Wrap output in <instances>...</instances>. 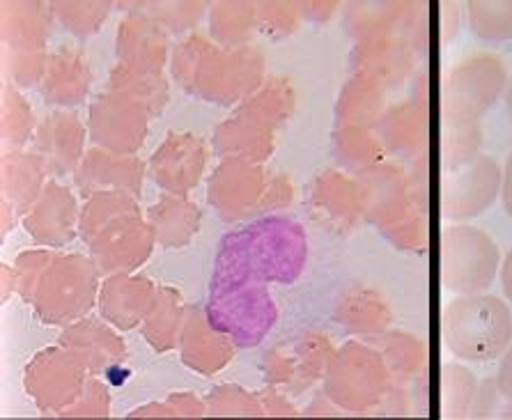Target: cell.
I'll return each instance as SVG.
<instances>
[{
    "instance_id": "cell-1",
    "label": "cell",
    "mask_w": 512,
    "mask_h": 420,
    "mask_svg": "<svg viewBox=\"0 0 512 420\" xmlns=\"http://www.w3.org/2000/svg\"><path fill=\"white\" fill-rule=\"evenodd\" d=\"M207 317L237 347H255L278 320L267 280L255 274L239 232L223 237L209 290Z\"/></svg>"
},
{
    "instance_id": "cell-2",
    "label": "cell",
    "mask_w": 512,
    "mask_h": 420,
    "mask_svg": "<svg viewBox=\"0 0 512 420\" xmlns=\"http://www.w3.org/2000/svg\"><path fill=\"white\" fill-rule=\"evenodd\" d=\"M441 340L460 361H499L512 345V310L487 292L455 297L441 313Z\"/></svg>"
},
{
    "instance_id": "cell-3",
    "label": "cell",
    "mask_w": 512,
    "mask_h": 420,
    "mask_svg": "<svg viewBox=\"0 0 512 420\" xmlns=\"http://www.w3.org/2000/svg\"><path fill=\"white\" fill-rule=\"evenodd\" d=\"M510 74L494 53H473L446 74L441 85V127L478 124L490 108L506 97Z\"/></svg>"
},
{
    "instance_id": "cell-4",
    "label": "cell",
    "mask_w": 512,
    "mask_h": 420,
    "mask_svg": "<svg viewBox=\"0 0 512 420\" xmlns=\"http://www.w3.org/2000/svg\"><path fill=\"white\" fill-rule=\"evenodd\" d=\"M391 379L389 365L375 345L349 340L333 354L324 375V395L338 409L363 414L384 402Z\"/></svg>"
},
{
    "instance_id": "cell-5",
    "label": "cell",
    "mask_w": 512,
    "mask_h": 420,
    "mask_svg": "<svg viewBox=\"0 0 512 420\" xmlns=\"http://www.w3.org/2000/svg\"><path fill=\"white\" fill-rule=\"evenodd\" d=\"M501 248L485 230L455 223L441 232L439 278L446 292L457 297L483 294L501 271Z\"/></svg>"
},
{
    "instance_id": "cell-6",
    "label": "cell",
    "mask_w": 512,
    "mask_h": 420,
    "mask_svg": "<svg viewBox=\"0 0 512 420\" xmlns=\"http://www.w3.org/2000/svg\"><path fill=\"white\" fill-rule=\"evenodd\" d=\"M99 267L85 255H56L37 285L33 308L44 324H74L95 306Z\"/></svg>"
},
{
    "instance_id": "cell-7",
    "label": "cell",
    "mask_w": 512,
    "mask_h": 420,
    "mask_svg": "<svg viewBox=\"0 0 512 420\" xmlns=\"http://www.w3.org/2000/svg\"><path fill=\"white\" fill-rule=\"evenodd\" d=\"M51 7L42 3L3 5V72L5 83L30 88L46 74L44 46Z\"/></svg>"
},
{
    "instance_id": "cell-8",
    "label": "cell",
    "mask_w": 512,
    "mask_h": 420,
    "mask_svg": "<svg viewBox=\"0 0 512 420\" xmlns=\"http://www.w3.org/2000/svg\"><path fill=\"white\" fill-rule=\"evenodd\" d=\"M255 274L267 283H292L304 271L308 241L297 221L285 216H269L239 230Z\"/></svg>"
},
{
    "instance_id": "cell-9",
    "label": "cell",
    "mask_w": 512,
    "mask_h": 420,
    "mask_svg": "<svg viewBox=\"0 0 512 420\" xmlns=\"http://www.w3.org/2000/svg\"><path fill=\"white\" fill-rule=\"evenodd\" d=\"M262 69H265V60L253 46L223 49V46L207 44L189 92H196L198 97L212 104H235L242 97L248 99L260 88Z\"/></svg>"
},
{
    "instance_id": "cell-10",
    "label": "cell",
    "mask_w": 512,
    "mask_h": 420,
    "mask_svg": "<svg viewBox=\"0 0 512 420\" xmlns=\"http://www.w3.org/2000/svg\"><path fill=\"white\" fill-rule=\"evenodd\" d=\"M503 168L492 157L473 159L469 166L441 177V216L451 223H464L485 214L501 198Z\"/></svg>"
},
{
    "instance_id": "cell-11",
    "label": "cell",
    "mask_w": 512,
    "mask_h": 420,
    "mask_svg": "<svg viewBox=\"0 0 512 420\" xmlns=\"http://www.w3.org/2000/svg\"><path fill=\"white\" fill-rule=\"evenodd\" d=\"M150 111L120 92H104L90 106V140L120 157H134L147 136Z\"/></svg>"
},
{
    "instance_id": "cell-12",
    "label": "cell",
    "mask_w": 512,
    "mask_h": 420,
    "mask_svg": "<svg viewBox=\"0 0 512 420\" xmlns=\"http://www.w3.org/2000/svg\"><path fill=\"white\" fill-rule=\"evenodd\" d=\"M88 370L65 347L44 349L26 368V391L40 411H62L81 398L88 384Z\"/></svg>"
},
{
    "instance_id": "cell-13",
    "label": "cell",
    "mask_w": 512,
    "mask_h": 420,
    "mask_svg": "<svg viewBox=\"0 0 512 420\" xmlns=\"http://www.w3.org/2000/svg\"><path fill=\"white\" fill-rule=\"evenodd\" d=\"M269 175L260 163L244 159H223L209 180V205L223 221H239L260 212L267 193Z\"/></svg>"
},
{
    "instance_id": "cell-14",
    "label": "cell",
    "mask_w": 512,
    "mask_h": 420,
    "mask_svg": "<svg viewBox=\"0 0 512 420\" xmlns=\"http://www.w3.org/2000/svg\"><path fill=\"white\" fill-rule=\"evenodd\" d=\"M356 186H359L363 216L375 223L382 235L416 212L405 173L389 163H375L361 170Z\"/></svg>"
},
{
    "instance_id": "cell-15",
    "label": "cell",
    "mask_w": 512,
    "mask_h": 420,
    "mask_svg": "<svg viewBox=\"0 0 512 420\" xmlns=\"http://www.w3.org/2000/svg\"><path fill=\"white\" fill-rule=\"evenodd\" d=\"M157 244L152 225L147 223L145 216H134L104 235L90 241V258L97 262L102 274H131V271L141 267L150 258L152 248Z\"/></svg>"
},
{
    "instance_id": "cell-16",
    "label": "cell",
    "mask_w": 512,
    "mask_h": 420,
    "mask_svg": "<svg viewBox=\"0 0 512 420\" xmlns=\"http://www.w3.org/2000/svg\"><path fill=\"white\" fill-rule=\"evenodd\" d=\"M85 127L79 115L56 111L37 124L33 136V152L40 157L46 175H74L83 163Z\"/></svg>"
},
{
    "instance_id": "cell-17",
    "label": "cell",
    "mask_w": 512,
    "mask_h": 420,
    "mask_svg": "<svg viewBox=\"0 0 512 420\" xmlns=\"http://www.w3.org/2000/svg\"><path fill=\"white\" fill-rule=\"evenodd\" d=\"M207 161L203 140L193 134H168L159 150L152 154L147 170L170 196H184L200 182Z\"/></svg>"
},
{
    "instance_id": "cell-18",
    "label": "cell",
    "mask_w": 512,
    "mask_h": 420,
    "mask_svg": "<svg viewBox=\"0 0 512 420\" xmlns=\"http://www.w3.org/2000/svg\"><path fill=\"white\" fill-rule=\"evenodd\" d=\"M79 221L81 214L72 191L58 182H46L40 200L23 216V228L35 244L60 248L74 239Z\"/></svg>"
},
{
    "instance_id": "cell-19",
    "label": "cell",
    "mask_w": 512,
    "mask_h": 420,
    "mask_svg": "<svg viewBox=\"0 0 512 420\" xmlns=\"http://www.w3.org/2000/svg\"><path fill=\"white\" fill-rule=\"evenodd\" d=\"M147 166L136 157H120L102 147H95L83 157V163L76 170V189L85 200L97 193L120 191L129 196L141 198L143 180Z\"/></svg>"
},
{
    "instance_id": "cell-20",
    "label": "cell",
    "mask_w": 512,
    "mask_h": 420,
    "mask_svg": "<svg viewBox=\"0 0 512 420\" xmlns=\"http://www.w3.org/2000/svg\"><path fill=\"white\" fill-rule=\"evenodd\" d=\"M235 347L237 345L230 340V336L209 322L207 310L198 306L186 308L180 336L184 365H189L191 370L200 372V375H214V372L223 370L232 361Z\"/></svg>"
},
{
    "instance_id": "cell-21",
    "label": "cell",
    "mask_w": 512,
    "mask_h": 420,
    "mask_svg": "<svg viewBox=\"0 0 512 420\" xmlns=\"http://www.w3.org/2000/svg\"><path fill=\"white\" fill-rule=\"evenodd\" d=\"M157 292L159 287H154L150 278L113 274L99 290V310L108 324L118 326L120 331H131L150 317Z\"/></svg>"
},
{
    "instance_id": "cell-22",
    "label": "cell",
    "mask_w": 512,
    "mask_h": 420,
    "mask_svg": "<svg viewBox=\"0 0 512 420\" xmlns=\"http://www.w3.org/2000/svg\"><path fill=\"white\" fill-rule=\"evenodd\" d=\"M60 347L79 361L90 375H104L127 359L124 342L106 324L92 317L69 324L60 333Z\"/></svg>"
},
{
    "instance_id": "cell-23",
    "label": "cell",
    "mask_w": 512,
    "mask_h": 420,
    "mask_svg": "<svg viewBox=\"0 0 512 420\" xmlns=\"http://www.w3.org/2000/svg\"><path fill=\"white\" fill-rule=\"evenodd\" d=\"M168 56L166 30L147 14L131 12L120 23L118 58L120 65L138 69V72L161 74Z\"/></svg>"
},
{
    "instance_id": "cell-24",
    "label": "cell",
    "mask_w": 512,
    "mask_h": 420,
    "mask_svg": "<svg viewBox=\"0 0 512 420\" xmlns=\"http://www.w3.org/2000/svg\"><path fill=\"white\" fill-rule=\"evenodd\" d=\"M214 147L223 159L262 163L269 159L274 147V127L246 113H235L228 122L216 127Z\"/></svg>"
},
{
    "instance_id": "cell-25",
    "label": "cell",
    "mask_w": 512,
    "mask_h": 420,
    "mask_svg": "<svg viewBox=\"0 0 512 420\" xmlns=\"http://www.w3.org/2000/svg\"><path fill=\"white\" fill-rule=\"evenodd\" d=\"M92 85V72L79 51L60 49L49 58L46 65L42 92L46 104L51 106H76L88 95Z\"/></svg>"
},
{
    "instance_id": "cell-26",
    "label": "cell",
    "mask_w": 512,
    "mask_h": 420,
    "mask_svg": "<svg viewBox=\"0 0 512 420\" xmlns=\"http://www.w3.org/2000/svg\"><path fill=\"white\" fill-rule=\"evenodd\" d=\"M46 170L35 152L3 154V202L26 216L46 186Z\"/></svg>"
},
{
    "instance_id": "cell-27",
    "label": "cell",
    "mask_w": 512,
    "mask_h": 420,
    "mask_svg": "<svg viewBox=\"0 0 512 420\" xmlns=\"http://www.w3.org/2000/svg\"><path fill=\"white\" fill-rule=\"evenodd\" d=\"M145 219L152 225L159 246L180 248L189 244L198 232L200 209L184 196L164 193L157 205L147 209Z\"/></svg>"
},
{
    "instance_id": "cell-28",
    "label": "cell",
    "mask_w": 512,
    "mask_h": 420,
    "mask_svg": "<svg viewBox=\"0 0 512 420\" xmlns=\"http://www.w3.org/2000/svg\"><path fill=\"white\" fill-rule=\"evenodd\" d=\"M336 320L345 331L356 333V336H379L389 329L391 310L375 290L368 287H354L352 292L345 294V299L338 303Z\"/></svg>"
},
{
    "instance_id": "cell-29",
    "label": "cell",
    "mask_w": 512,
    "mask_h": 420,
    "mask_svg": "<svg viewBox=\"0 0 512 420\" xmlns=\"http://www.w3.org/2000/svg\"><path fill=\"white\" fill-rule=\"evenodd\" d=\"M379 140H382L384 150L395 154H411L421 152V147L428 143V115L421 113L416 104H402L391 108L379 118Z\"/></svg>"
},
{
    "instance_id": "cell-30",
    "label": "cell",
    "mask_w": 512,
    "mask_h": 420,
    "mask_svg": "<svg viewBox=\"0 0 512 420\" xmlns=\"http://www.w3.org/2000/svg\"><path fill=\"white\" fill-rule=\"evenodd\" d=\"M313 205L331 223L343 225V228H352L356 219L363 216L359 186L340 173H327L317 180L313 191Z\"/></svg>"
},
{
    "instance_id": "cell-31",
    "label": "cell",
    "mask_w": 512,
    "mask_h": 420,
    "mask_svg": "<svg viewBox=\"0 0 512 420\" xmlns=\"http://www.w3.org/2000/svg\"><path fill=\"white\" fill-rule=\"evenodd\" d=\"M134 216H143L134 196L120 191L97 193V196L85 200L79 221V232L85 244H90L92 239L104 235L106 230L113 228V225L134 219Z\"/></svg>"
},
{
    "instance_id": "cell-32",
    "label": "cell",
    "mask_w": 512,
    "mask_h": 420,
    "mask_svg": "<svg viewBox=\"0 0 512 420\" xmlns=\"http://www.w3.org/2000/svg\"><path fill=\"white\" fill-rule=\"evenodd\" d=\"M186 310L182 306V297L175 287L161 285L157 292V303L152 313L143 322V336L157 352H170L180 345L182 326Z\"/></svg>"
},
{
    "instance_id": "cell-33",
    "label": "cell",
    "mask_w": 512,
    "mask_h": 420,
    "mask_svg": "<svg viewBox=\"0 0 512 420\" xmlns=\"http://www.w3.org/2000/svg\"><path fill=\"white\" fill-rule=\"evenodd\" d=\"M382 108V90L379 83L370 76H354L352 81L345 85L343 95L338 101V120L340 127H368L370 122H375Z\"/></svg>"
},
{
    "instance_id": "cell-34",
    "label": "cell",
    "mask_w": 512,
    "mask_h": 420,
    "mask_svg": "<svg viewBox=\"0 0 512 420\" xmlns=\"http://www.w3.org/2000/svg\"><path fill=\"white\" fill-rule=\"evenodd\" d=\"M370 345H375L382 352L391 377L398 381L416 377L425 363V356H428L423 342L405 331H384L379 336H372Z\"/></svg>"
},
{
    "instance_id": "cell-35",
    "label": "cell",
    "mask_w": 512,
    "mask_h": 420,
    "mask_svg": "<svg viewBox=\"0 0 512 420\" xmlns=\"http://www.w3.org/2000/svg\"><path fill=\"white\" fill-rule=\"evenodd\" d=\"M111 92H120L143 104L150 115H159L168 104V83L164 74L138 72V69L118 65L111 74Z\"/></svg>"
},
{
    "instance_id": "cell-36",
    "label": "cell",
    "mask_w": 512,
    "mask_h": 420,
    "mask_svg": "<svg viewBox=\"0 0 512 420\" xmlns=\"http://www.w3.org/2000/svg\"><path fill=\"white\" fill-rule=\"evenodd\" d=\"M354 60L359 62L361 74L370 79H391V76L405 72L409 67V56L405 44L393 42L384 35H372L363 42L354 53Z\"/></svg>"
},
{
    "instance_id": "cell-37",
    "label": "cell",
    "mask_w": 512,
    "mask_h": 420,
    "mask_svg": "<svg viewBox=\"0 0 512 420\" xmlns=\"http://www.w3.org/2000/svg\"><path fill=\"white\" fill-rule=\"evenodd\" d=\"M209 26H212V37L223 46V49L246 46V40L255 33V28H258L255 5L253 3L214 5L212 17H209Z\"/></svg>"
},
{
    "instance_id": "cell-38",
    "label": "cell",
    "mask_w": 512,
    "mask_h": 420,
    "mask_svg": "<svg viewBox=\"0 0 512 420\" xmlns=\"http://www.w3.org/2000/svg\"><path fill=\"white\" fill-rule=\"evenodd\" d=\"M333 154L347 168L366 170L382 161L384 145L368 127H340L333 134Z\"/></svg>"
},
{
    "instance_id": "cell-39",
    "label": "cell",
    "mask_w": 512,
    "mask_h": 420,
    "mask_svg": "<svg viewBox=\"0 0 512 420\" xmlns=\"http://www.w3.org/2000/svg\"><path fill=\"white\" fill-rule=\"evenodd\" d=\"M294 108V92L290 85L281 79H271L262 83L251 97L242 101V106L237 108V113H246L251 118L269 124V127H278L285 122L287 115Z\"/></svg>"
},
{
    "instance_id": "cell-40",
    "label": "cell",
    "mask_w": 512,
    "mask_h": 420,
    "mask_svg": "<svg viewBox=\"0 0 512 420\" xmlns=\"http://www.w3.org/2000/svg\"><path fill=\"white\" fill-rule=\"evenodd\" d=\"M478 381L460 363H444L441 368V411L446 418H464L473 411Z\"/></svg>"
},
{
    "instance_id": "cell-41",
    "label": "cell",
    "mask_w": 512,
    "mask_h": 420,
    "mask_svg": "<svg viewBox=\"0 0 512 420\" xmlns=\"http://www.w3.org/2000/svg\"><path fill=\"white\" fill-rule=\"evenodd\" d=\"M35 118L30 104L14 85H3V154L19 152L35 136Z\"/></svg>"
},
{
    "instance_id": "cell-42",
    "label": "cell",
    "mask_w": 512,
    "mask_h": 420,
    "mask_svg": "<svg viewBox=\"0 0 512 420\" xmlns=\"http://www.w3.org/2000/svg\"><path fill=\"white\" fill-rule=\"evenodd\" d=\"M473 35L485 42L512 40V0H471L467 5Z\"/></svg>"
},
{
    "instance_id": "cell-43",
    "label": "cell",
    "mask_w": 512,
    "mask_h": 420,
    "mask_svg": "<svg viewBox=\"0 0 512 420\" xmlns=\"http://www.w3.org/2000/svg\"><path fill=\"white\" fill-rule=\"evenodd\" d=\"M333 345L322 333H310V336L301 338L297 349H294L292 359L294 368H297V377H294V391H304L313 381L322 379L327 375L329 363L333 359Z\"/></svg>"
},
{
    "instance_id": "cell-44",
    "label": "cell",
    "mask_w": 512,
    "mask_h": 420,
    "mask_svg": "<svg viewBox=\"0 0 512 420\" xmlns=\"http://www.w3.org/2000/svg\"><path fill=\"white\" fill-rule=\"evenodd\" d=\"M483 145V127L478 124H460V127L441 129V168L453 173L480 157Z\"/></svg>"
},
{
    "instance_id": "cell-45",
    "label": "cell",
    "mask_w": 512,
    "mask_h": 420,
    "mask_svg": "<svg viewBox=\"0 0 512 420\" xmlns=\"http://www.w3.org/2000/svg\"><path fill=\"white\" fill-rule=\"evenodd\" d=\"M51 14L69 33L81 37L95 35L111 14V3H51Z\"/></svg>"
},
{
    "instance_id": "cell-46",
    "label": "cell",
    "mask_w": 512,
    "mask_h": 420,
    "mask_svg": "<svg viewBox=\"0 0 512 420\" xmlns=\"http://www.w3.org/2000/svg\"><path fill=\"white\" fill-rule=\"evenodd\" d=\"M207 414L212 416H267L260 395L244 391L242 386H219L207 395Z\"/></svg>"
},
{
    "instance_id": "cell-47",
    "label": "cell",
    "mask_w": 512,
    "mask_h": 420,
    "mask_svg": "<svg viewBox=\"0 0 512 420\" xmlns=\"http://www.w3.org/2000/svg\"><path fill=\"white\" fill-rule=\"evenodd\" d=\"M207 414V404L193 398V393H173L166 402H154L134 409L129 418H200Z\"/></svg>"
},
{
    "instance_id": "cell-48",
    "label": "cell",
    "mask_w": 512,
    "mask_h": 420,
    "mask_svg": "<svg viewBox=\"0 0 512 420\" xmlns=\"http://www.w3.org/2000/svg\"><path fill=\"white\" fill-rule=\"evenodd\" d=\"M147 7H150V17L161 28L173 30L175 35H184L196 28L205 10V5L200 3H152Z\"/></svg>"
},
{
    "instance_id": "cell-49",
    "label": "cell",
    "mask_w": 512,
    "mask_h": 420,
    "mask_svg": "<svg viewBox=\"0 0 512 420\" xmlns=\"http://www.w3.org/2000/svg\"><path fill=\"white\" fill-rule=\"evenodd\" d=\"M53 260H56V253L46 251V248H35V251H26L17 258L14 271H17L19 294L28 303H33L37 285H40L44 271L49 269V264Z\"/></svg>"
},
{
    "instance_id": "cell-50",
    "label": "cell",
    "mask_w": 512,
    "mask_h": 420,
    "mask_svg": "<svg viewBox=\"0 0 512 420\" xmlns=\"http://www.w3.org/2000/svg\"><path fill=\"white\" fill-rule=\"evenodd\" d=\"M62 418H106L111 416V395L102 381L90 377L85 391L72 407L58 414Z\"/></svg>"
},
{
    "instance_id": "cell-51",
    "label": "cell",
    "mask_w": 512,
    "mask_h": 420,
    "mask_svg": "<svg viewBox=\"0 0 512 420\" xmlns=\"http://www.w3.org/2000/svg\"><path fill=\"white\" fill-rule=\"evenodd\" d=\"M297 5L285 3H258L255 5V19L258 30L269 37H285L297 28Z\"/></svg>"
},
{
    "instance_id": "cell-52",
    "label": "cell",
    "mask_w": 512,
    "mask_h": 420,
    "mask_svg": "<svg viewBox=\"0 0 512 420\" xmlns=\"http://www.w3.org/2000/svg\"><path fill=\"white\" fill-rule=\"evenodd\" d=\"M260 400L267 416H297V409L285 400V395L276 393L274 386H269L265 393H260Z\"/></svg>"
},
{
    "instance_id": "cell-53",
    "label": "cell",
    "mask_w": 512,
    "mask_h": 420,
    "mask_svg": "<svg viewBox=\"0 0 512 420\" xmlns=\"http://www.w3.org/2000/svg\"><path fill=\"white\" fill-rule=\"evenodd\" d=\"M496 386H499L501 398H506L508 402H512V345L503 352V356L499 359V370H496Z\"/></svg>"
},
{
    "instance_id": "cell-54",
    "label": "cell",
    "mask_w": 512,
    "mask_h": 420,
    "mask_svg": "<svg viewBox=\"0 0 512 420\" xmlns=\"http://www.w3.org/2000/svg\"><path fill=\"white\" fill-rule=\"evenodd\" d=\"M501 202L506 214L512 216V152L508 154L506 166H503V184H501Z\"/></svg>"
},
{
    "instance_id": "cell-55",
    "label": "cell",
    "mask_w": 512,
    "mask_h": 420,
    "mask_svg": "<svg viewBox=\"0 0 512 420\" xmlns=\"http://www.w3.org/2000/svg\"><path fill=\"white\" fill-rule=\"evenodd\" d=\"M501 287H503V294H506V299L512 303V248L506 253V258L501 262Z\"/></svg>"
},
{
    "instance_id": "cell-56",
    "label": "cell",
    "mask_w": 512,
    "mask_h": 420,
    "mask_svg": "<svg viewBox=\"0 0 512 420\" xmlns=\"http://www.w3.org/2000/svg\"><path fill=\"white\" fill-rule=\"evenodd\" d=\"M19 290V283H17V271L10 264H3V303L10 299L12 292Z\"/></svg>"
},
{
    "instance_id": "cell-57",
    "label": "cell",
    "mask_w": 512,
    "mask_h": 420,
    "mask_svg": "<svg viewBox=\"0 0 512 420\" xmlns=\"http://www.w3.org/2000/svg\"><path fill=\"white\" fill-rule=\"evenodd\" d=\"M503 101H506V111H508V118L512 120V79L508 83V90H506V97H503Z\"/></svg>"
}]
</instances>
